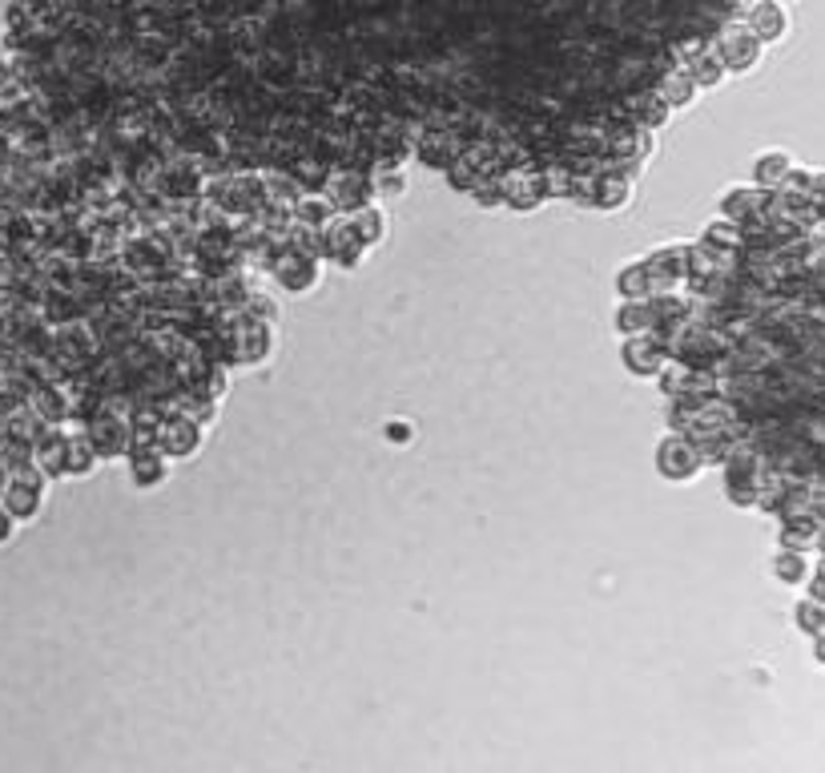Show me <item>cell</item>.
<instances>
[{
    "label": "cell",
    "instance_id": "12",
    "mask_svg": "<svg viewBox=\"0 0 825 773\" xmlns=\"http://www.w3.org/2000/svg\"><path fill=\"white\" fill-rule=\"evenodd\" d=\"M347 222H351L354 238L363 242L366 250H375L378 242L387 238V214H383L375 202H366V205H359V210H351V214H347Z\"/></svg>",
    "mask_w": 825,
    "mask_h": 773
},
{
    "label": "cell",
    "instance_id": "25",
    "mask_svg": "<svg viewBox=\"0 0 825 773\" xmlns=\"http://www.w3.org/2000/svg\"><path fill=\"white\" fill-rule=\"evenodd\" d=\"M4 483H9V468L0 463V492H4Z\"/></svg>",
    "mask_w": 825,
    "mask_h": 773
},
{
    "label": "cell",
    "instance_id": "20",
    "mask_svg": "<svg viewBox=\"0 0 825 773\" xmlns=\"http://www.w3.org/2000/svg\"><path fill=\"white\" fill-rule=\"evenodd\" d=\"M617 290L624 294V299H653V278H648V266H624L617 278Z\"/></svg>",
    "mask_w": 825,
    "mask_h": 773
},
{
    "label": "cell",
    "instance_id": "14",
    "mask_svg": "<svg viewBox=\"0 0 825 773\" xmlns=\"http://www.w3.org/2000/svg\"><path fill=\"white\" fill-rule=\"evenodd\" d=\"M704 254H713V258H725V254H737L741 250V226L737 222H728V217H713L709 226H704L701 242H697Z\"/></svg>",
    "mask_w": 825,
    "mask_h": 773
},
{
    "label": "cell",
    "instance_id": "3",
    "mask_svg": "<svg viewBox=\"0 0 825 773\" xmlns=\"http://www.w3.org/2000/svg\"><path fill=\"white\" fill-rule=\"evenodd\" d=\"M713 53L721 57L725 72H749V69H757L765 45L741 21H728L725 29L713 36Z\"/></svg>",
    "mask_w": 825,
    "mask_h": 773
},
{
    "label": "cell",
    "instance_id": "18",
    "mask_svg": "<svg viewBox=\"0 0 825 773\" xmlns=\"http://www.w3.org/2000/svg\"><path fill=\"white\" fill-rule=\"evenodd\" d=\"M822 544V528L813 524V519H789V524H781V540H777V548H793V552H813Z\"/></svg>",
    "mask_w": 825,
    "mask_h": 773
},
{
    "label": "cell",
    "instance_id": "19",
    "mask_svg": "<svg viewBox=\"0 0 825 773\" xmlns=\"http://www.w3.org/2000/svg\"><path fill=\"white\" fill-rule=\"evenodd\" d=\"M810 552H793V548H777L773 556V576L781 584H805L810 580Z\"/></svg>",
    "mask_w": 825,
    "mask_h": 773
},
{
    "label": "cell",
    "instance_id": "8",
    "mask_svg": "<svg viewBox=\"0 0 825 773\" xmlns=\"http://www.w3.org/2000/svg\"><path fill=\"white\" fill-rule=\"evenodd\" d=\"M274 275H279L282 290H291V294H306V290L318 282V275H323V254H315V250L282 254V262L274 266Z\"/></svg>",
    "mask_w": 825,
    "mask_h": 773
},
{
    "label": "cell",
    "instance_id": "16",
    "mask_svg": "<svg viewBox=\"0 0 825 773\" xmlns=\"http://www.w3.org/2000/svg\"><path fill=\"white\" fill-rule=\"evenodd\" d=\"M656 97L668 109H685L697 97V85H692V77L685 69H665L660 72V85H656Z\"/></svg>",
    "mask_w": 825,
    "mask_h": 773
},
{
    "label": "cell",
    "instance_id": "9",
    "mask_svg": "<svg viewBox=\"0 0 825 773\" xmlns=\"http://www.w3.org/2000/svg\"><path fill=\"white\" fill-rule=\"evenodd\" d=\"M125 463H129V480L137 488H158L170 475V456L161 447H129Z\"/></svg>",
    "mask_w": 825,
    "mask_h": 773
},
{
    "label": "cell",
    "instance_id": "11",
    "mask_svg": "<svg viewBox=\"0 0 825 773\" xmlns=\"http://www.w3.org/2000/svg\"><path fill=\"white\" fill-rule=\"evenodd\" d=\"M335 202H330L327 193H303V198H294V226H303V229H315V234H323V229L335 222Z\"/></svg>",
    "mask_w": 825,
    "mask_h": 773
},
{
    "label": "cell",
    "instance_id": "5",
    "mask_svg": "<svg viewBox=\"0 0 825 773\" xmlns=\"http://www.w3.org/2000/svg\"><path fill=\"white\" fill-rule=\"evenodd\" d=\"M202 439H206V432H202V423H197L194 415H173V419H161L158 423V447L170 459L197 456Z\"/></svg>",
    "mask_w": 825,
    "mask_h": 773
},
{
    "label": "cell",
    "instance_id": "22",
    "mask_svg": "<svg viewBox=\"0 0 825 773\" xmlns=\"http://www.w3.org/2000/svg\"><path fill=\"white\" fill-rule=\"evenodd\" d=\"M798 625H801V632H810V637H825V604L805 596V601L798 604Z\"/></svg>",
    "mask_w": 825,
    "mask_h": 773
},
{
    "label": "cell",
    "instance_id": "24",
    "mask_svg": "<svg viewBox=\"0 0 825 773\" xmlns=\"http://www.w3.org/2000/svg\"><path fill=\"white\" fill-rule=\"evenodd\" d=\"M810 576H813V580H810V589H813L810 596H813V601H822V604H825V564L817 568V572H810Z\"/></svg>",
    "mask_w": 825,
    "mask_h": 773
},
{
    "label": "cell",
    "instance_id": "7",
    "mask_svg": "<svg viewBox=\"0 0 825 773\" xmlns=\"http://www.w3.org/2000/svg\"><path fill=\"white\" fill-rule=\"evenodd\" d=\"M668 347L665 343H656L648 331L644 335H632V338H624V367H629L636 379H653V374H660L668 367Z\"/></svg>",
    "mask_w": 825,
    "mask_h": 773
},
{
    "label": "cell",
    "instance_id": "10",
    "mask_svg": "<svg viewBox=\"0 0 825 773\" xmlns=\"http://www.w3.org/2000/svg\"><path fill=\"white\" fill-rule=\"evenodd\" d=\"M765 198H769V190H761V186H733L721 198V217L737 222V226L741 222H753V217H761Z\"/></svg>",
    "mask_w": 825,
    "mask_h": 773
},
{
    "label": "cell",
    "instance_id": "4",
    "mask_svg": "<svg viewBox=\"0 0 825 773\" xmlns=\"http://www.w3.org/2000/svg\"><path fill=\"white\" fill-rule=\"evenodd\" d=\"M86 435H89V444L98 447L101 459H122V456H129V447H134V427H129V419L110 415V411L93 415Z\"/></svg>",
    "mask_w": 825,
    "mask_h": 773
},
{
    "label": "cell",
    "instance_id": "2",
    "mask_svg": "<svg viewBox=\"0 0 825 773\" xmlns=\"http://www.w3.org/2000/svg\"><path fill=\"white\" fill-rule=\"evenodd\" d=\"M656 475L668 483H689L697 480L704 471V456H701V447L692 444L689 435H680V432H668L660 444H656Z\"/></svg>",
    "mask_w": 825,
    "mask_h": 773
},
{
    "label": "cell",
    "instance_id": "1",
    "mask_svg": "<svg viewBox=\"0 0 825 773\" xmlns=\"http://www.w3.org/2000/svg\"><path fill=\"white\" fill-rule=\"evenodd\" d=\"M45 495H49V480L37 471V463H29V468H21V471H9V483H4V492H0V504L9 507V516H13L16 524H29V519L41 516Z\"/></svg>",
    "mask_w": 825,
    "mask_h": 773
},
{
    "label": "cell",
    "instance_id": "17",
    "mask_svg": "<svg viewBox=\"0 0 825 773\" xmlns=\"http://www.w3.org/2000/svg\"><path fill=\"white\" fill-rule=\"evenodd\" d=\"M617 331L624 338L632 335H644V331H653V306H648V299H624L617 311Z\"/></svg>",
    "mask_w": 825,
    "mask_h": 773
},
{
    "label": "cell",
    "instance_id": "13",
    "mask_svg": "<svg viewBox=\"0 0 825 773\" xmlns=\"http://www.w3.org/2000/svg\"><path fill=\"white\" fill-rule=\"evenodd\" d=\"M789 173H793V157L786 149H769L753 161V186H761V190H781Z\"/></svg>",
    "mask_w": 825,
    "mask_h": 773
},
{
    "label": "cell",
    "instance_id": "23",
    "mask_svg": "<svg viewBox=\"0 0 825 773\" xmlns=\"http://www.w3.org/2000/svg\"><path fill=\"white\" fill-rule=\"evenodd\" d=\"M13 536H16V519L9 516V507L0 504V548H4V544L13 540Z\"/></svg>",
    "mask_w": 825,
    "mask_h": 773
},
{
    "label": "cell",
    "instance_id": "6",
    "mask_svg": "<svg viewBox=\"0 0 825 773\" xmlns=\"http://www.w3.org/2000/svg\"><path fill=\"white\" fill-rule=\"evenodd\" d=\"M741 24H745L761 45H777V41L789 33V16H786V9H781V0H749L745 12H741Z\"/></svg>",
    "mask_w": 825,
    "mask_h": 773
},
{
    "label": "cell",
    "instance_id": "21",
    "mask_svg": "<svg viewBox=\"0 0 825 773\" xmlns=\"http://www.w3.org/2000/svg\"><path fill=\"white\" fill-rule=\"evenodd\" d=\"M69 407H74V403H69V395H65V391H57V386H41V391H37V415L45 423H65V419H69Z\"/></svg>",
    "mask_w": 825,
    "mask_h": 773
},
{
    "label": "cell",
    "instance_id": "15",
    "mask_svg": "<svg viewBox=\"0 0 825 773\" xmlns=\"http://www.w3.org/2000/svg\"><path fill=\"white\" fill-rule=\"evenodd\" d=\"M98 463H101V456H98V447L89 444V435L86 432H77V435H69V444H65V475H93L98 471Z\"/></svg>",
    "mask_w": 825,
    "mask_h": 773
}]
</instances>
